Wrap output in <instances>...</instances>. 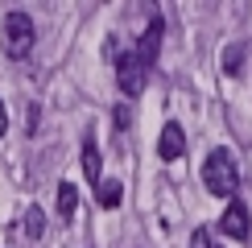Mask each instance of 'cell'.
<instances>
[{
    "instance_id": "13",
    "label": "cell",
    "mask_w": 252,
    "mask_h": 248,
    "mask_svg": "<svg viewBox=\"0 0 252 248\" xmlns=\"http://www.w3.org/2000/svg\"><path fill=\"white\" fill-rule=\"evenodd\" d=\"M190 248H211V232H207V227H198V232L190 236Z\"/></svg>"
},
{
    "instance_id": "1",
    "label": "cell",
    "mask_w": 252,
    "mask_h": 248,
    "mask_svg": "<svg viewBox=\"0 0 252 248\" xmlns=\"http://www.w3.org/2000/svg\"><path fill=\"white\" fill-rule=\"evenodd\" d=\"M203 182H207V190L211 194H236V186H240V170H236V157L227 149H215V153H207V161H203Z\"/></svg>"
},
{
    "instance_id": "8",
    "label": "cell",
    "mask_w": 252,
    "mask_h": 248,
    "mask_svg": "<svg viewBox=\"0 0 252 248\" xmlns=\"http://www.w3.org/2000/svg\"><path fill=\"white\" fill-rule=\"evenodd\" d=\"M99 170H103L99 149H95V141H87V145H83V174H87L91 182H99Z\"/></svg>"
},
{
    "instance_id": "5",
    "label": "cell",
    "mask_w": 252,
    "mask_h": 248,
    "mask_svg": "<svg viewBox=\"0 0 252 248\" xmlns=\"http://www.w3.org/2000/svg\"><path fill=\"white\" fill-rule=\"evenodd\" d=\"M182 149H186V132H182V124H165L161 128V141H157V157L161 161H178L182 157Z\"/></svg>"
},
{
    "instance_id": "12",
    "label": "cell",
    "mask_w": 252,
    "mask_h": 248,
    "mask_svg": "<svg viewBox=\"0 0 252 248\" xmlns=\"http://www.w3.org/2000/svg\"><path fill=\"white\" fill-rule=\"evenodd\" d=\"M112 120H116V128H128V124H132V108H128V103H116Z\"/></svg>"
},
{
    "instance_id": "14",
    "label": "cell",
    "mask_w": 252,
    "mask_h": 248,
    "mask_svg": "<svg viewBox=\"0 0 252 248\" xmlns=\"http://www.w3.org/2000/svg\"><path fill=\"white\" fill-rule=\"evenodd\" d=\"M4 128H8V112H4V103H0V137H4Z\"/></svg>"
},
{
    "instance_id": "7",
    "label": "cell",
    "mask_w": 252,
    "mask_h": 248,
    "mask_svg": "<svg viewBox=\"0 0 252 248\" xmlns=\"http://www.w3.org/2000/svg\"><path fill=\"white\" fill-rule=\"evenodd\" d=\"M75 207H79L75 182H58V219H70V215H75Z\"/></svg>"
},
{
    "instance_id": "11",
    "label": "cell",
    "mask_w": 252,
    "mask_h": 248,
    "mask_svg": "<svg viewBox=\"0 0 252 248\" xmlns=\"http://www.w3.org/2000/svg\"><path fill=\"white\" fill-rule=\"evenodd\" d=\"M240 62H244V46H227V54H223V70H227V75H240Z\"/></svg>"
},
{
    "instance_id": "2",
    "label": "cell",
    "mask_w": 252,
    "mask_h": 248,
    "mask_svg": "<svg viewBox=\"0 0 252 248\" xmlns=\"http://www.w3.org/2000/svg\"><path fill=\"white\" fill-rule=\"evenodd\" d=\"M0 46H4V54L8 58H25L29 50H33V21H29V13H8L4 17V25H0Z\"/></svg>"
},
{
    "instance_id": "9",
    "label": "cell",
    "mask_w": 252,
    "mask_h": 248,
    "mask_svg": "<svg viewBox=\"0 0 252 248\" xmlns=\"http://www.w3.org/2000/svg\"><path fill=\"white\" fill-rule=\"evenodd\" d=\"M120 194H124V186L108 178V182H99V194H95V199H99V207H116V203H120Z\"/></svg>"
},
{
    "instance_id": "10",
    "label": "cell",
    "mask_w": 252,
    "mask_h": 248,
    "mask_svg": "<svg viewBox=\"0 0 252 248\" xmlns=\"http://www.w3.org/2000/svg\"><path fill=\"white\" fill-rule=\"evenodd\" d=\"M25 232H29V240H37V236L46 232V215H41V207H29V211H25Z\"/></svg>"
},
{
    "instance_id": "3",
    "label": "cell",
    "mask_w": 252,
    "mask_h": 248,
    "mask_svg": "<svg viewBox=\"0 0 252 248\" xmlns=\"http://www.w3.org/2000/svg\"><path fill=\"white\" fill-rule=\"evenodd\" d=\"M116 83H120V91H124L128 99H132V95H141L145 83H149V66H145V62L128 50V54L116 62Z\"/></svg>"
},
{
    "instance_id": "6",
    "label": "cell",
    "mask_w": 252,
    "mask_h": 248,
    "mask_svg": "<svg viewBox=\"0 0 252 248\" xmlns=\"http://www.w3.org/2000/svg\"><path fill=\"white\" fill-rule=\"evenodd\" d=\"M219 227H223V236H232V240H244L248 236V207L240 199H232L227 211H223V219H219Z\"/></svg>"
},
{
    "instance_id": "4",
    "label": "cell",
    "mask_w": 252,
    "mask_h": 248,
    "mask_svg": "<svg viewBox=\"0 0 252 248\" xmlns=\"http://www.w3.org/2000/svg\"><path fill=\"white\" fill-rule=\"evenodd\" d=\"M161 29H165V25H161V17H153V21H149V29L141 33V41L132 46V54L141 58L149 70H153V62H157V46H161Z\"/></svg>"
}]
</instances>
